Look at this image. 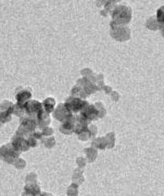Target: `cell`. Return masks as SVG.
Segmentation results:
<instances>
[{
    "mask_svg": "<svg viewBox=\"0 0 164 196\" xmlns=\"http://www.w3.org/2000/svg\"><path fill=\"white\" fill-rule=\"evenodd\" d=\"M43 196H52V195H50L48 193H44V194H43Z\"/></svg>",
    "mask_w": 164,
    "mask_h": 196,
    "instance_id": "obj_9",
    "label": "cell"
},
{
    "mask_svg": "<svg viewBox=\"0 0 164 196\" xmlns=\"http://www.w3.org/2000/svg\"><path fill=\"white\" fill-rule=\"evenodd\" d=\"M55 104H56V101H55V99L54 98H51V97H49V98H47L46 100L44 101V103H43V104L42 105H44V111H46L47 113H52L54 110H55V108H54V107H55Z\"/></svg>",
    "mask_w": 164,
    "mask_h": 196,
    "instance_id": "obj_6",
    "label": "cell"
},
{
    "mask_svg": "<svg viewBox=\"0 0 164 196\" xmlns=\"http://www.w3.org/2000/svg\"><path fill=\"white\" fill-rule=\"evenodd\" d=\"M53 112H54V117L57 119L61 120V121H63V122L72 117V114L65 108L64 104H59L56 108V110H54Z\"/></svg>",
    "mask_w": 164,
    "mask_h": 196,
    "instance_id": "obj_5",
    "label": "cell"
},
{
    "mask_svg": "<svg viewBox=\"0 0 164 196\" xmlns=\"http://www.w3.org/2000/svg\"><path fill=\"white\" fill-rule=\"evenodd\" d=\"M157 17H158V21L159 23H163L164 24V8H160L158 10V14H157Z\"/></svg>",
    "mask_w": 164,
    "mask_h": 196,
    "instance_id": "obj_8",
    "label": "cell"
},
{
    "mask_svg": "<svg viewBox=\"0 0 164 196\" xmlns=\"http://www.w3.org/2000/svg\"><path fill=\"white\" fill-rule=\"evenodd\" d=\"M31 93L30 92H27V91H23L21 92V94H19L17 95V99L20 101V102H24L26 100H28L29 98H31Z\"/></svg>",
    "mask_w": 164,
    "mask_h": 196,
    "instance_id": "obj_7",
    "label": "cell"
},
{
    "mask_svg": "<svg viewBox=\"0 0 164 196\" xmlns=\"http://www.w3.org/2000/svg\"><path fill=\"white\" fill-rule=\"evenodd\" d=\"M98 116H99V110L97 109V108H96L93 104H87L82 109L80 117H82L84 119L87 120L88 122H90L91 120L97 119Z\"/></svg>",
    "mask_w": 164,
    "mask_h": 196,
    "instance_id": "obj_2",
    "label": "cell"
},
{
    "mask_svg": "<svg viewBox=\"0 0 164 196\" xmlns=\"http://www.w3.org/2000/svg\"><path fill=\"white\" fill-rule=\"evenodd\" d=\"M127 8L125 7H118L116 8L111 15H112V19H113V23H123V22H127L129 19L126 18L127 15Z\"/></svg>",
    "mask_w": 164,
    "mask_h": 196,
    "instance_id": "obj_3",
    "label": "cell"
},
{
    "mask_svg": "<svg viewBox=\"0 0 164 196\" xmlns=\"http://www.w3.org/2000/svg\"><path fill=\"white\" fill-rule=\"evenodd\" d=\"M24 108L29 115H31L32 117L33 116L37 117L39 112L43 110V105L40 102L32 100V101H28L24 104Z\"/></svg>",
    "mask_w": 164,
    "mask_h": 196,
    "instance_id": "obj_4",
    "label": "cell"
},
{
    "mask_svg": "<svg viewBox=\"0 0 164 196\" xmlns=\"http://www.w3.org/2000/svg\"><path fill=\"white\" fill-rule=\"evenodd\" d=\"M88 103L86 101L83 100L82 98L71 96L66 100L64 105L71 114H73V113H77L79 111H82V109Z\"/></svg>",
    "mask_w": 164,
    "mask_h": 196,
    "instance_id": "obj_1",
    "label": "cell"
}]
</instances>
